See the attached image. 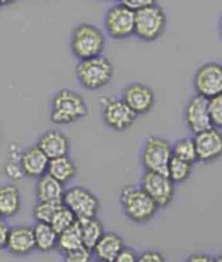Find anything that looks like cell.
I'll list each match as a JSON object with an SVG mask.
<instances>
[{
    "mask_svg": "<svg viewBox=\"0 0 222 262\" xmlns=\"http://www.w3.org/2000/svg\"><path fill=\"white\" fill-rule=\"evenodd\" d=\"M88 115V104L80 93L72 89H62L50 102V119L59 126L71 125Z\"/></svg>",
    "mask_w": 222,
    "mask_h": 262,
    "instance_id": "cell-1",
    "label": "cell"
},
{
    "mask_svg": "<svg viewBox=\"0 0 222 262\" xmlns=\"http://www.w3.org/2000/svg\"><path fill=\"white\" fill-rule=\"evenodd\" d=\"M106 47V35L92 23H80L71 33L70 49L78 61L102 55Z\"/></svg>",
    "mask_w": 222,
    "mask_h": 262,
    "instance_id": "cell-2",
    "label": "cell"
},
{
    "mask_svg": "<svg viewBox=\"0 0 222 262\" xmlns=\"http://www.w3.org/2000/svg\"><path fill=\"white\" fill-rule=\"evenodd\" d=\"M119 202L126 218L138 224L150 222L159 210V206L140 185H126L120 191Z\"/></svg>",
    "mask_w": 222,
    "mask_h": 262,
    "instance_id": "cell-3",
    "label": "cell"
},
{
    "mask_svg": "<svg viewBox=\"0 0 222 262\" xmlns=\"http://www.w3.org/2000/svg\"><path fill=\"white\" fill-rule=\"evenodd\" d=\"M79 85L89 91H98L108 86L114 76V67L104 55L78 61L75 69Z\"/></svg>",
    "mask_w": 222,
    "mask_h": 262,
    "instance_id": "cell-4",
    "label": "cell"
},
{
    "mask_svg": "<svg viewBox=\"0 0 222 262\" xmlns=\"http://www.w3.org/2000/svg\"><path fill=\"white\" fill-rule=\"evenodd\" d=\"M167 27V15L162 7L153 5L136 11L135 34L139 40L150 43L161 39Z\"/></svg>",
    "mask_w": 222,
    "mask_h": 262,
    "instance_id": "cell-5",
    "label": "cell"
},
{
    "mask_svg": "<svg viewBox=\"0 0 222 262\" xmlns=\"http://www.w3.org/2000/svg\"><path fill=\"white\" fill-rule=\"evenodd\" d=\"M136 12L123 3L109 7L103 16V31L113 40H126L135 34Z\"/></svg>",
    "mask_w": 222,
    "mask_h": 262,
    "instance_id": "cell-6",
    "label": "cell"
},
{
    "mask_svg": "<svg viewBox=\"0 0 222 262\" xmlns=\"http://www.w3.org/2000/svg\"><path fill=\"white\" fill-rule=\"evenodd\" d=\"M171 158V144L168 140L157 136H151L145 140L140 155L144 171L167 174Z\"/></svg>",
    "mask_w": 222,
    "mask_h": 262,
    "instance_id": "cell-7",
    "label": "cell"
},
{
    "mask_svg": "<svg viewBox=\"0 0 222 262\" xmlns=\"http://www.w3.org/2000/svg\"><path fill=\"white\" fill-rule=\"evenodd\" d=\"M62 204L75 214L77 220L96 218L100 208L97 195L81 185L72 186L65 190Z\"/></svg>",
    "mask_w": 222,
    "mask_h": 262,
    "instance_id": "cell-8",
    "label": "cell"
},
{
    "mask_svg": "<svg viewBox=\"0 0 222 262\" xmlns=\"http://www.w3.org/2000/svg\"><path fill=\"white\" fill-rule=\"evenodd\" d=\"M101 104L104 125L116 133L130 128L138 117L122 98H103Z\"/></svg>",
    "mask_w": 222,
    "mask_h": 262,
    "instance_id": "cell-9",
    "label": "cell"
},
{
    "mask_svg": "<svg viewBox=\"0 0 222 262\" xmlns=\"http://www.w3.org/2000/svg\"><path fill=\"white\" fill-rule=\"evenodd\" d=\"M196 95L210 100L222 93V64L207 62L196 70L193 77Z\"/></svg>",
    "mask_w": 222,
    "mask_h": 262,
    "instance_id": "cell-10",
    "label": "cell"
},
{
    "mask_svg": "<svg viewBox=\"0 0 222 262\" xmlns=\"http://www.w3.org/2000/svg\"><path fill=\"white\" fill-rule=\"evenodd\" d=\"M141 188L159 206V208H166L173 202L174 183L167 174L144 171L141 177Z\"/></svg>",
    "mask_w": 222,
    "mask_h": 262,
    "instance_id": "cell-11",
    "label": "cell"
},
{
    "mask_svg": "<svg viewBox=\"0 0 222 262\" xmlns=\"http://www.w3.org/2000/svg\"><path fill=\"white\" fill-rule=\"evenodd\" d=\"M122 99L137 116L150 113L156 100L154 90L142 82L127 85L123 89Z\"/></svg>",
    "mask_w": 222,
    "mask_h": 262,
    "instance_id": "cell-12",
    "label": "cell"
},
{
    "mask_svg": "<svg viewBox=\"0 0 222 262\" xmlns=\"http://www.w3.org/2000/svg\"><path fill=\"white\" fill-rule=\"evenodd\" d=\"M197 162L212 163L222 157V133L211 127L205 131L194 135Z\"/></svg>",
    "mask_w": 222,
    "mask_h": 262,
    "instance_id": "cell-13",
    "label": "cell"
},
{
    "mask_svg": "<svg viewBox=\"0 0 222 262\" xmlns=\"http://www.w3.org/2000/svg\"><path fill=\"white\" fill-rule=\"evenodd\" d=\"M184 121L193 135L211 128L208 100L197 95L193 96L184 107Z\"/></svg>",
    "mask_w": 222,
    "mask_h": 262,
    "instance_id": "cell-14",
    "label": "cell"
},
{
    "mask_svg": "<svg viewBox=\"0 0 222 262\" xmlns=\"http://www.w3.org/2000/svg\"><path fill=\"white\" fill-rule=\"evenodd\" d=\"M6 249L15 257L30 256L36 250L33 227L15 226L10 228Z\"/></svg>",
    "mask_w": 222,
    "mask_h": 262,
    "instance_id": "cell-15",
    "label": "cell"
},
{
    "mask_svg": "<svg viewBox=\"0 0 222 262\" xmlns=\"http://www.w3.org/2000/svg\"><path fill=\"white\" fill-rule=\"evenodd\" d=\"M36 145L47 155L49 160L66 156L70 152V139L57 129L45 131L39 136Z\"/></svg>",
    "mask_w": 222,
    "mask_h": 262,
    "instance_id": "cell-16",
    "label": "cell"
},
{
    "mask_svg": "<svg viewBox=\"0 0 222 262\" xmlns=\"http://www.w3.org/2000/svg\"><path fill=\"white\" fill-rule=\"evenodd\" d=\"M50 160L41 149L33 145L27 147L21 154V166L24 176L31 179H38L47 173Z\"/></svg>",
    "mask_w": 222,
    "mask_h": 262,
    "instance_id": "cell-17",
    "label": "cell"
},
{
    "mask_svg": "<svg viewBox=\"0 0 222 262\" xmlns=\"http://www.w3.org/2000/svg\"><path fill=\"white\" fill-rule=\"evenodd\" d=\"M125 248L124 239L115 232H104L92 249L96 259L104 262H113Z\"/></svg>",
    "mask_w": 222,
    "mask_h": 262,
    "instance_id": "cell-18",
    "label": "cell"
},
{
    "mask_svg": "<svg viewBox=\"0 0 222 262\" xmlns=\"http://www.w3.org/2000/svg\"><path fill=\"white\" fill-rule=\"evenodd\" d=\"M65 192L64 184L54 179L50 174L46 173L37 179L35 186L36 199L38 202L62 203Z\"/></svg>",
    "mask_w": 222,
    "mask_h": 262,
    "instance_id": "cell-19",
    "label": "cell"
},
{
    "mask_svg": "<svg viewBox=\"0 0 222 262\" xmlns=\"http://www.w3.org/2000/svg\"><path fill=\"white\" fill-rule=\"evenodd\" d=\"M21 205V193L16 185L5 184L0 186V213L4 218H10L17 214Z\"/></svg>",
    "mask_w": 222,
    "mask_h": 262,
    "instance_id": "cell-20",
    "label": "cell"
},
{
    "mask_svg": "<svg viewBox=\"0 0 222 262\" xmlns=\"http://www.w3.org/2000/svg\"><path fill=\"white\" fill-rule=\"evenodd\" d=\"M47 173L62 184H65L76 177L77 167L72 158L66 155L50 160Z\"/></svg>",
    "mask_w": 222,
    "mask_h": 262,
    "instance_id": "cell-21",
    "label": "cell"
},
{
    "mask_svg": "<svg viewBox=\"0 0 222 262\" xmlns=\"http://www.w3.org/2000/svg\"><path fill=\"white\" fill-rule=\"evenodd\" d=\"M36 250L40 252H49L57 249L59 234L49 223L36 222L33 227Z\"/></svg>",
    "mask_w": 222,
    "mask_h": 262,
    "instance_id": "cell-22",
    "label": "cell"
},
{
    "mask_svg": "<svg viewBox=\"0 0 222 262\" xmlns=\"http://www.w3.org/2000/svg\"><path fill=\"white\" fill-rule=\"evenodd\" d=\"M77 223L82 239V245L90 249H94L98 241L104 234V227L102 222L96 217L77 220Z\"/></svg>",
    "mask_w": 222,
    "mask_h": 262,
    "instance_id": "cell-23",
    "label": "cell"
},
{
    "mask_svg": "<svg viewBox=\"0 0 222 262\" xmlns=\"http://www.w3.org/2000/svg\"><path fill=\"white\" fill-rule=\"evenodd\" d=\"M21 154L22 151L16 144H11L9 147L8 160L5 165V174L10 180L18 181L25 178L22 166H21Z\"/></svg>",
    "mask_w": 222,
    "mask_h": 262,
    "instance_id": "cell-24",
    "label": "cell"
},
{
    "mask_svg": "<svg viewBox=\"0 0 222 262\" xmlns=\"http://www.w3.org/2000/svg\"><path fill=\"white\" fill-rule=\"evenodd\" d=\"M80 246H82V239L77 222L73 227L59 233L57 249L61 255Z\"/></svg>",
    "mask_w": 222,
    "mask_h": 262,
    "instance_id": "cell-25",
    "label": "cell"
},
{
    "mask_svg": "<svg viewBox=\"0 0 222 262\" xmlns=\"http://www.w3.org/2000/svg\"><path fill=\"white\" fill-rule=\"evenodd\" d=\"M172 157L179 158L184 162H188L192 165L197 162V155H196V148L195 143H194L193 138H181L178 139L172 145Z\"/></svg>",
    "mask_w": 222,
    "mask_h": 262,
    "instance_id": "cell-26",
    "label": "cell"
},
{
    "mask_svg": "<svg viewBox=\"0 0 222 262\" xmlns=\"http://www.w3.org/2000/svg\"><path fill=\"white\" fill-rule=\"evenodd\" d=\"M192 170H193L192 164L179 160V158L172 157L168 165L167 176L174 184L183 183L189 179L192 173Z\"/></svg>",
    "mask_w": 222,
    "mask_h": 262,
    "instance_id": "cell-27",
    "label": "cell"
},
{
    "mask_svg": "<svg viewBox=\"0 0 222 262\" xmlns=\"http://www.w3.org/2000/svg\"><path fill=\"white\" fill-rule=\"evenodd\" d=\"M76 222L77 218L75 217V214L62 204L59 209L55 211L54 216L50 222V226L59 234L73 227Z\"/></svg>",
    "mask_w": 222,
    "mask_h": 262,
    "instance_id": "cell-28",
    "label": "cell"
},
{
    "mask_svg": "<svg viewBox=\"0 0 222 262\" xmlns=\"http://www.w3.org/2000/svg\"><path fill=\"white\" fill-rule=\"evenodd\" d=\"M62 203L51 202H37L33 208V217L36 222L49 223L51 222L55 211L59 209Z\"/></svg>",
    "mask_w": 222,
    "mask_h": 262,
    "instance_id": "cell-29",
    "label": "cell"
},
{
    "mask_svg": "<svg viewBox=\"0 0 222 262\" xmlns=\"http://www.w3.org/2000/svg\"><path fill=\"white\" fill-rule=\"evenodd\" d=\"M208 106L212 127L222 130V93L208 100Z\"/></svg>",
    "mask_w": 222,
    "mask_h": 262,
    "instance_id": "cell-30",
    "label": "cell"
},
{
    "mask_svg": "<svg viewBox=\"0 0 222 262\" xmlns=\"http://www.w3.org/2000/svg\"><path fill=\"white\" fill-rule=\"evenodd\" d=\"M62 256L64 262H92V259H94V252H92V249L82 245L80 247L65 252V254Z\"/></svg>",
    "mask_w": 222,
    "mask_h": 262,
    "instance_id": "cell-31",
    "label": "cell"
},
{
    "mask_svg": "<svg viewBox=\"0 0 222 262\" xmlns=\"http://www.w3.org/2000/svg\"><path fill=\"white\" fill-rule=\"evenodd\" d=\"M138 262H166V259L160 251L145 250L138 255Z\"/></svg>",
    "mask_w": 222,
    "mask_h": 262,
    "instance_id": "cell-32",
    "label": "cell"
},
{
    "mask_svg": "<svg viewBox=\"0 0 222 262\" xmlns=\"http://www.w3.org/2000/svg\"><path fill=\"white\" fill-rule=\"evenodd\" d=\"M113 262H138V254L132 248L125 247Z\"/></svg>",
    "mask_w": 222,
    "mask_h": 262,
    "instance_id": "cell-33",
    "label": "cell"
},
{
    "mask_svg": "<svg viewBox=\"0 0 222 262\" xmlns=\"http://www.w3.org/2000/svg\"><path fill=\"white\" fill-rule=\"evenodd\" d=\"M125 4L128 8H130L131 10L139 11L141 9H144L146 7H150L156 4V0H125L123 3Z\"/></svg>",
    "mask_w": 222,
    "mask_h": 262,
    "instance_id": "cell-34",
    "label": "cell"
},
{
    "mask_svg": "<svg viewBox=\"0 0 222 262\" xmlns=\"http://www.w3.org/2000/svg\"><path fill=\"white\" fill-rule=\"evenodd\" d=\"M9 232H10V227L4 220L0 221V250L6 249Z\"/></svg>",
    "mask_w": 222,
    "mask_h": 262,
    "instance_id": "cell-35",
    "label": "cell"
},
{
    "mask_svg": "<svg viewBox=\"0 0 222 262\" xmlns=\"http://www.w3.org/2000/svg\"><path fill=\"white\" fill-rule=\"evenodd\" d=\"M184 262H214V257L208 254H193L189 256Z\"/></svg>",
    "mask_w": 222,
    "mask_h": 262,
    "instance_id": "cell-36",
    "label": "cell"
},
{
    "mask_svg": "<svg viewBox=\"0 0 222 262\" xmlns=\"http://www.w3.org/2000/svg\"><path fill=\"white\" fill-rule=\"evenodd\" d=\"M218 32H219L220 38H221V40H222V14H221V16H220V18H219V21H218Z\"/></svg>",
    "mask_w": 222,
    "mask_h": 262,
    "instance_id": "cell-37",
    "label": "cell"
},
{
    "mask_svg": "<svg viewBox=\"0 0 222 262\" xmlns=\"http://www.w3.org/2000/svg\"><path fill=\"white\" fill-rule=\"evenodd\" d=\"M16 2V0H0V5L3 6H9V5H12Z\"/></svg>",
    "mask_w": 222,
    "mask_h": 262,
    "instance_id": "cell-38",
    "label": "cell"
},
{
    "mask_svg": "<svg viewBox=\"0 0 222 262\" xmlns=\"http://www.w3.org/2000/svg\"><path fill=\"white\" fill-rule=\"evenodd\" d=\"M214 262H222V254L219 255L218 257L214 258Z\"/></svg>",
    "mask_w": 222,
    "mask_h": 262,
    "instance_id": "cell-39",
    "label": "cell"
},
{
    "mask_svg": "<svg viewBox=\"0 0 222 262\" xmlns=\"http://www.w3.org/2000/svg\"><path fill=\"white\" fill-rule=\"evenodd\" d=\"M92 262H104V261H101V260H98V259H96L95 261H92Z\"/></svg>",
    "mask_w": 222,
    "mask_h": 262,
    "instance_id": "cell-40",
    "label": "cell"
},
{
    "mask_svg": "<svg viewBox=\"0 0 222 262\" xmlns=\"http://www.w3.org/2000/svg\"><path fill=\"white\" fill-rule=\"evenodd\" d=\"M3 219H4V217H3V214L0 213V221H3Z\"/></svg>",
    "mask_w": 222,
    "mask_h": 262,
    "instance_id": "cell-41",
    "label": "cell"
},
{
    "mask_svg": "<svg viewBox=\"0 0 222 262\" xmlns=\"http://www.w3.org/2000/svg\"><path fill=\"white\" fill-rule=\"evenodd\" d=\"M125 0H118V3H124Z\"/></svg>",
    "mask_w": 222,
    "mask_h": 262,
    "instance_id": "cell-42",
    "label": "cell"
},
{
    "mask_svg": "<svg viewBox=\"0 0 222 262\" xmlns=\"http://www.w3.org/2000/svg\"><path fill=\"white\" fill-rule=\"evenodd\" d=\"M99 2H106V0H99Z\"/></svg>",
    "mask_w": 222,
    "mask_h": 262,
    "instance_id": "cell-43",
    "label": "cell"
},
{
    "mask_svg": "<svg viewBox=\"0 0 222 262\" xmlns=\"http://www.w3.org/2000/svg\"><path fill=\"white\" fill-rule=\"evenodd\" d=\"M0 8H2V5H0Z\"/></svg>",
    "mask_w": 222,
    "mask_h": 262,
    "instance_id": "cell-44",
    "label": "cell"
}]
</instances>
